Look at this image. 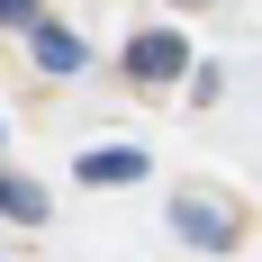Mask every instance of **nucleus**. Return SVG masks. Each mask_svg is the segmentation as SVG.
<instances>
[{"instance_id":"4","label":"nucleus","mask_w":262,"mask_h":262,"mask_svg":"<svg viewBox=\"0 0 262 262\" xmlns=\"http://www.w3.org/2000/svg\"><path fill=\"white\" fill-rule=\"evenodd\" d=\"M27 46H36V63H46V73H81V63H91V54H81V36H73V27H54V18H36V36H27Z\"/></svg>"},{"instance_id":"5","label":"nucleus","mask_w":262,"mask_h":262,"mask_svg":"<svg viewBox=\"0 0 262 262\" xmlns=\"http://www.w3.org/2000/svg\"><path fill=\"white\" fill-rule=\"evenodd\" d=\"M0 217L36 226V217H46V190H36V181H18V172H0Z\"/></svg>"},{"instance_id":"3","label":"nucleus","mask_w":262,"mask_h":262,"mask_svg":"<svg viewBox=\"0 0 262 262\" xmlns=\"http://www.w3.org/2000/svg\"><path fill=\"white\" fill-rule=\"evenodd\" d=\"M73 172H81L91 190H127V181H145V154H136V145H91Z\"/></svg>"},{"instance_id":"2","label":"nucleus","mask_w":262,"mask_h":262,"mask_svg":"<svg viewBox=\"0 0 262 262\" xmlns=\"http://www.w3.org/2000/svg\"><path fill=\"white\" fill-rule=\"evenodd\" d=\"M181 73H190V36H172V27L127 46V81H181Z\"/></svg>"},{"instance_id":"1","label":"nucleus","mask_w":262,"mask_h":262,"mask_svg":"<svg viewBox=\"0 0 262 262\" xmlns=\"http://www.w3.org/2000/svg\"><path fill=\"white\" fill-rule=\"evenodd\" d=\"M172 226H181L199 253H235V226H244V217L226 208V199H208V190H181V199H172Z\"/></svg>"},{"instance_id":"7","label":"nucleus","mask_w":262,"mask_h":262,"mask_svg":"<svg viewBox=\"0 0 262 262\" xmlns=\"http://www.w3.org/2000/svg\"><path fill=\"white\" fill-rule=\"evenodd\" d=\"M190 9H199V0H190Z\"/></svg>"},{"instance_id":"6","label":"nucleus","mask_w":262,"mask_h":262,"mask_svg":"<svg viewBox=\"0 0 262 262\" xmlns=\"http://www.w3.org/2000/svg\"><path fill=\"white\" fill-rule=\"evenodd\" d=\"M0 27H36V0H0Z\"/></svg>"}]
</instances>
